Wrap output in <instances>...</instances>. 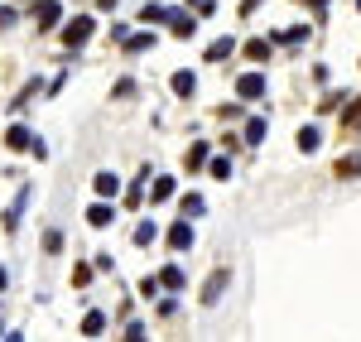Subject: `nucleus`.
I'll return each mask as SVG.
<instances>
[{
    "instance_id": "nucleus-28",
    "label": "nucleus",
    "mask_w": 361,
    "mask_h": 342,
    "mask_svg": "<svg viewBox=\"0 0 361 342\" xmlns=\"http://www.w3.org/2000/svg\"><path fill=\"white\" fill-rule=\"evenodd\" d=\"M5 280H10V275H5V270H0V289H5Z\"/></svg>"
},
{
    "instance_id": "nucleus-5",
    "label": "nucleus",
    "mask_w": 361,
    "mask_h": 342,
    "mask_svg": "<svg viewBox=\"0 0 361 342\" xmlns=\"http://www.w3.org/2000/svg\"><path fill=\"white\" fill-rule=\"evenodd\" d=\"M164 20H169V25H173V34H178V39H188V34H193V29H197V20H193V15H178V10H169Z\"/></svg>"
},
{
    "instance_id": "nucleus-10",
    "label": "nucleus",
    "mask_w": 361,
    "mask_h": 342,
    "mask_svg": "<svg viewBox=\"0 0 361 342\" xmlns=\"http://www.w3.org/2000/svg\"><path fill=\"white\" fill-rule=\"evenodd\" d=\"M231 54H236V44H231V39H217V44L207 49V63H222V58H231Z\"/></svg>"
},
{
    "instance_id": "nucleus-4",
    "label": "nucleus",
    "mask_w": 361,
    "mask_h": 342,
    "mask_svg": "<svg viewBox=\"0 0 361 342\" xmlns=\"http://www.w3.org/2000/svg\"><path fill=\"white\" fill-rule=\"evenodd\" d=\"M169 246H173V251H188V246H193V227H188V222H173V231H169Z\"/></svg>"
},
{
    "instance_id": "nucleus-27",
    "label": "nucleus",
    "mask_w": 361,
    "mask_h": 342,
    "mask_svg": "<svg viewBox=\"0 0 361 342\" xmlns=\"http://www.w3.org/2000/svg\"><path fill=\"white\" fill-rule=\"evenodd\" d=\"M308 5H313V10H323V5H328V0H308Z\"/></svg>"
},
{
    "instance_id": "nucleus-25",
    "label": "nucleus",
    "mask_w": 361,
    "mask_h": 342,
    "mask_svg": "<svg viewBox=\"0 0 361 342\" xmlns=\"http://www.w3.org/2000/svg\"><path fill=\"white\" fill-rule=\"evenodd\" d=\"M5 25H15V5H0V29Z\"/></svg>"
},
{
    "instance_id": "nucleus-11",
    "label": "nucleus",
    "mask_w": 361,
    "mask_h": 342,
    "mask_svg": "<svg viewBox=\"0 0 361 342\" xmlns=\"http://www.w3.org/2000/svg\"><path fill=\"white\" fill-rule=\"evenodd\" d=\"M361 173V154H347V159H337V178H357Z\"/></svg>"
},
{
    "instance_id": "nucleus-3",
    "label": "nucleus",
    "mask_w": 361,
    "mask_h": 342,
    "mask_svg": "<svg viewBox=\"0 0 361 342\" xmlns=\"http://www.w3.org/2000/svg\"><path fill=\"white\" fill-rule=\"evenodd\" d=\"M226 280H231L226 270H212V280L202 285V304H217V299H222V289H226Z\"/></svg>"
},
{
    "instance_id": "nucleus-22",
    "label": "nucleus",
    "mask_w": 361,
    "mask_h": 342,
    "mask_svg": "<svg viewBox=\"0 0 361 342\" xmlns=\"http://www.w3.org/2000/svg\"><path fill=\"white\" fill-rule=\"evenodd\" d=\"M164 15H169L164 5H145V10H140V20H145V25H149V20H164Z\"/></svg>"
},
{
    "instance_id": "nucleus-2",
    "label": "nucleus",
    "mask_w": 361,
    "mask_h": 342,
    "mask_svg": "<svg viewBox=\"0 0 361 342\" xmlns=\"http://www.w3.org/2000/svg\"><path fill=\"white\" fill-rule=\"evenodd\" d=\"M236 92H241L246 102H260V97H265V73H246V78L236 83Z\"/></svg>"
},
{
    "instance_id": "nucleus-14",
    "label": "nucleus",
    "mask_w": 361,
    "mask_h": 342,
    "mask_svg": "<svg viewBox=\"0 0 361 342\" xmlns=\"http://www.w3.org/2000/svg\"><path fill=\"white\" fill-rule=\"evenodd\" d=\"M246 58L265 63V58H270V39H250V44H246Z\"/></svg>"
},
{
    "instance_id": "nucleus-18",
    "label": "nucleus",
    "mask_w": 361,
    "mask_h": 342,
    "mask_svg": "<svg viewBox=\"0 0 361 342\" xmlns=\"http://www.w3.org/2000/svg\"><path fill=\"white\" fill-rule=\"evenodd\" d=\"M159 285H164V289H183V270H178V265H169L164 275H159Z\"/></svg>"
},
{
    "instance_id": "nucleus-12",
    "label": "nucleus",
    "mask_w": 361,
    "mask_h": 342,
    "mask_svg": "<svg viewBox=\"0 0 361 342\" xmlns=\"http://www.w3.org/2000/svg\"><path fill=\"white\" fill-rule=\"evenodd\" d=\"M318 126H304V130H299V149H304V154H313V149H318Z\"/></svg>"
},
{
    "instance_id": "nucleus-20",
    "label": "nucleus",
    "mask_w": 361,
    "mask_h": 342,
    "mask_svg": "<svg viewBox=\"0 0 361 342\" xmlns=\"http://www.w3.org/2000/svg\"><path fill=\"white\" fill-rule=\"evenodd\" d=\"M149 198H154V202L173 198V178H159V183H154V193H149Z\"/></svg>"
},
{
    "instance_id": "nucleus-6",
    "label": "nucleus",
    "mask_w": 361,
    "mask_h": 342,
    "mask_svg": "<svg viewBox=\"0 0 361 342\" xmlns=\"http://www.w3.org/2000/svg\"><path fill=\"white\" fill-rule=\"evenodd\" d=\"M58 15H63V5H58V0H39V29H54Z\"/></svg>"
},
{
    "instance_id": "nucleus-15",
    "label": "nucleus",
    "mask_w": 361,
    "mask_h": 342,
    "mask_svg": "<svg viewBox=\"0 0 361 342\" xmlns=\"http://www.w3.org/2000/svg\"><path fill=\"white\" fill-rule=\"evenodd\" d=\"M260 140H265V121L250 116V121H246V145H260Z\"/></svg>"
},
{
    "instance_id": "nucleus-13",
    "label": "nucleus",
    "mask_w": 361,
    "mask_h": 342,
    "mask_svg": "<svg viewBox=\"0 0 361 342\" xmlns=\"http://www.w3.org/2000/svg\"><path fill=\"white\" fill-rule=\"evenodd\" d=\"M193 87H197L193 73H173V92H178V97H193Z\"/></svg>"
},
{
    "instance_id": "nucleus-16",
    "label": "nucleus",
    "mask_w": 361,
    "mask_h": 342,
    "mask_svg": "<svg viewBox=\"0 0 361 342\" xmlns=\"http://www.w3.org/2000/svg\"><path fill=\"white\" fill-rule=\"evenodd\" d=\"M111 217H116V212H111V207H106V202H97V207L87 212V222H92V227H106Z\"/></svg>"
},
{
    "instance_id": "nucleus-19",
    "label": "nucleus",
    "mask_w": 361,
    "mask_h": 342,
    "mask_svg": "<svg viewBox=\"0 0 361 342\" xmlns=\"http://www.w3.org/2000/svg\"><path fill=\"white\" fill-rule=\"evenodd\" d=\"M197 164H207V145H202V140L188 149V169H197Z\"/></svg>"
},
{
    "instance_id": "nucleus-17",
    "label": "nucleus",
    "mask_w": 361,
    "mask_h": 342,
    "mask_svg": "<svg viewBox=\"0 0 361 342\" xmlns=\"http://www.w3.org/2000/svg\"><path fill=\"white\" fill-rule=\"evenodd\" d=\"M102 328H106V318H102V314H87L82 318V333H87V338H102Z\"/></svg>"
},
{
    "instance_id": "nucleus-9",
    "label": "nucleus",
    "mask_w": 361,
    "mask_h": 342,
    "mask_svg": "<svg viewBox=\"0 0 361 342\" xmlns=\"http://www.w3.org/2000/svg\"><path fill=\"white\" fill-rule=\"evenodd\" d=\"M97 193H102V198H116V193H121V178H116V173H97Z\"/></svg>"
},
{
    "instance_id": "nucleus-29",
    "label": "nucleus",
    "mask_w": 361,
    "mask_h": 342,
    "mask_svg": "<svg viewBox=\"0 0 361 342\" xmlns=\"http://www.w3.org/2000/svg\"><path fill=\"white\" fill-rule=\"evenodd\" d=\"M357 10H361V0H357Z\"/></svg>"
},
{
    "instance_id": "nucleus-24",
    "label": "nucleus",
    "mask_w": 361,
    "mask_h": 342,
    "mask_svg": "<svg viewBox=\"0 0 361 342\" xmlns=\"http://www.w3.org/2000/svg\"><path fill=\"white\" fill-rule=\"evenodd\" d=\"M212 178H231V164L226 159H212Z\"/></svg>"
},
{
    "instance_id": "nucleus-7",
    "label": "nucleus",
    "mask_w": 361,
    "mask_h": 342,
    "mask_svg": "<svg viewBox=\"0 0 361 342\" xmlns=\"http://www.w3.org/2000/svg\"><path fill=\"white\" fill-rule=\"evenodd\" d=\"M5 145H10V149H34V135H29L25 126H15V130L5 135Z\"/></svg>"
},
{
    "instance_id": "nucleus-8",
    "label": "nucleus",
    "mask_w": 361,
    "mask_h": 342,
    "mask_svg": "<svg viewBox=\"0 0 361 342\" xmlns=\"http://www.w3.org/2000/svg\"><path fill=\"white\" fill-rule=\"evenodd\" d=\"M154 49V34H126V54H145Z\"/></svg>"
},
{
    "instance_id": "nucleus-1",
    "label": "nucleus",
    "mask_w": 361,
    "mask_h": 342,
    "mask_svg": "<svg viewBox=\"0 0 361 342\" xmlns=\"http://www.w3.org/2000/svg\"><path fill=\"white\" fill-rule=\"evenodd\" d=\"M92 29H97V20H92V15H78L73 25L63 29V44H68V49H82L87 39H92Z\"/></svg>"
},
{
    "instance_id": "nucleus-26",
    "label": "nucleus",
    "mask_w": 361,
    "mask_h": 342,
    "mask_svg": "<svg viewBox=\"0 0 361 342\" xmlns=\"http://www.w3.org/2000/svg\"><path fill=\"white\" fill-rule=\"evenodd\" d=\"M342 121H347V126H361V97H357V106H352V111L342 116Z\"/></svg>"
},
{
    "instance_id": "nucleus-23",
    "label": "nucleus",
    "mask_w": 361,
    "mask_h": 342,
    "mask_svg": "<svg viewBox=\"0 0 361 342\" xmlns=\"http://www.w3.org/2000/svg\"><path fill=\"white\" fill-rule=\"evenodd\" d=\"M188 212H193V217L202 212V198H197V193H188V198H183V217H188Z\"/></svg>"
},
{
    "instance_id": "nucleus-21",
    "label": "nucleus",
    "mask_w": 361,
    "mask_h": 342,
    "mask_svg": "<svg viewBox=\"0 0 361 342\" xmlns=\"http://www.w3.org/2000/svg\"><path fill=\"white\" fill-rule=\"evenodd\" d=\"M135 241H140V246H149V241H154V222H140V227H135Z\"/></svg>"
}]
</instances>
